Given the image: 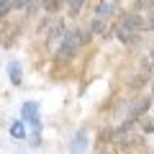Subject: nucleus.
<instances>
[{
    "mask_svg": "<svg viewBox=\"0 0 154 154\" xmlns=\"http://www.w3.org/2000/svg\"><path fill=\"white\" fill-rule=\"evenodd\" d=\"M116 13H118V5H116L113 0H103L98 5V11H95V18H103V21H108V18H113Z\"/></svg>",
    "mask_w": 154,
    "mask_h": 154,
    "instance_id": "39448f33",
    "label": "nucleus"
},
{
    "mask_svg": "<svg viewBox=\"0 0 154 154\" xmlns=\"http://www.w3.org/2000/svg\"><path fill=\"white\" fill-rule=\"evenodd\" d=\"M152 103H154V82H152Z\"/></svg>",
    "mask_w": 154,
    "mask_h": 154,
    "instance_id": "2eb2a0df",
    "label": "nucleus"
},
{
    "mask_svg": "<svg viewBox=\"0 0 154 154\" xmlns=\"http://www.w3.org/2000/svg\"><path fill=\"white\" fill-rule=\"evenodd\" d=\"M36 36H41L44 41H51V38H57V36H64V23H62V18L46 16L44 21L38 23V28H36Z\"/></svg>",
    "mask_w": 154,
    "mask_h": 154,
    "instance_id": "7ed1b4c3",
    "label": "nucleus"
},
{
    "mask_svg": "<svg viewBox=\"0 0 154 154\" xmlns=\"http://www.w3.org/2000/svg\"><path fill=\"white\" fill-rule=\"evenodd\" d=\"M16 11H23L26 16H33V11H36V0H16Z\"/></svg>",
    "mask_w": 154,
    "mask_h": 154,
    "instance_id": "1a4fd4ad",
    "label": "nucleus"
},
{
    "mask_svg": "<svg viewBox=\"0 0 154 154\" xmlns=\"http://www.w3.org/2000/svg\"><path fill=\"white\" fill-rule=\"evenodd\" d=\"M139 26H141V31H152L154 28V11L139 13Z\"/></svg>",
    "mask_w": 154,
    "mask_h": 154,
    "instance_id": "6e6552de",
    "label": "nucleus"
},
{
    "mask_svg": "<svg viewBox=\"0 0 154 154\" xmlns=\"http://www.w3.org/2000/svg\"><path fill=\"white\" fill-rule=\"evenodd\" d=\"M149 75H152V72H146V69L136 72V75H134L131 80H128V88H131V90H139V88H144V85L149 82Z\"/></svg>",
    "mask_w": 154,
    "mask_h": 154,
    "instance_id": "423d86ee",
    "label": "nucleus"
},
{
    "mask_svg": "<svg viewBox=\"0 0 154 154\" xmlns=\"http://www.w3.org/2000/svg\"><path fill=\"white\" fill-rule=\"evenodd\" d=\"M90 36H93V31L90 28H85V31H67L64 36H62V46L57 49V59L59 62H67L75 57V51L80 49L82 44H88Z\"/></svg>",
    "mask_w": 154,
    "mask_h": 154,
    "instance_id": "f257e3e1",
    "label": "nucleus"
},
{
    "mask_svg": "<svg viewBox=\"0 0 154 154\" xmlns=\"http://www.w3.org/2000/svg\"><path fill=\"white\" fill-rule=\"evenodd\" d=\"M82 3H85V0H67V11H69V16H72V18H75L77 13H80Z\"/></svg>",
    "mask_w": 154,
    "mask_h": 154,
    "instance_id": "f8f14e48",
    "label": "nucleus"
},
{
    "mask_svg": "<svg viewBox=\"0 0 154 154\" xmlns=\"http://www.w3.org/2000/svg\"><path fill=\"white\" fill-rule=\"evenodd\" d=\"M13 11H16V0H0V16L3 18H8Z\"/></svg>",
    "mask_w": 154,
    "mask_h": 154,
    "instance_id": "9b49d317",
    "label": "nucleus"
},
{
    "mask_svg": "<svg viewBox=\"0 0 154 154\" xmlns=\"http://www.w3.org/2000/svg\"><path fill=\"white\" fill-rule=\"evenodd\" d=\"M113 33L118 36V41L123 44H136L139 33H141V26H139V13H126L123 18H118L113 26Z\"/></svg>",
    "mask_w": 154,
    "mask_h": 154,
    "instance_id": "f03ea898",
    "label": "nucleus"
},
{
    "mask_svg": "<svg viewBox=\"0 0 154 154\" xmlns=\"http://www.w3.org/2000/svg\"><path fill=\"white\" fill-rule=\"evenodd\" d=\"M64 3H67V0H41V8H44L46 13H57Z\"/></svg>",
    "mask_w": 154,
    "mask_h": 154,
    "instance_id": "9d476101",
    "label": "nucleus"
},
{
    "mask_svg": "<svg viewBox=\"0 0 154 154\" xmlns=\"http://www.w3.org/2000/svg\"><path fill=\"white\" fill-rule=\"evenodd\" d=\"M144 67H146L149 72L154 69V46H152V51H149V57H146V62H144Z\"/></svg>",
    "mask_w": 154,
    "mask_h": 154,
    "instance_id": "4468645a",
    "label": "nucleus"
},
{
    "mask_svg": "<svg viewBox=\"0 0 154 154\" xmlns=\"http://www.w3.org/2000/svg\"><path fill=\"white\" fill-rule=\"evenodd\" d=\"M90 31H93V33H98V36H108V33L113 31V28L108 26V21H103V18H95V21L90 23Z\"/></svg>",
    "mask_w": 154,
    "mask_h": 154,
    "instance_id": "0eeeda50",
    "label": "nucleus"
},
{
    "mask_svg": "<svg viewBox=\"0 0 154 154\" xmlns=\"http://www.w3.org/2000/svg\"><path fill=\"white\" fill-rule=\"evenodd\" d=\"M141 131L144 134H152L154 131V121H152V118H144V116H141Z\"/></svg>",
    "mask_w": 154,
    "mask_h": 154,
    "instance_id": "ddd939ff",
    "label": "nucleus"
},
{
    "mask_svg": "<svg viewBox=\"0 0 154 154\" xmlns=\"http://www.w3.org/2000/svg\"><path fill=\"white\" fill-rule=\"evenodd\" d=\"M149 105H154L152 98H136L131 105H128V121H139L141 116H146L149 113Z\"/></svg>",
    "mask_w": 154,
    "mask_h": 154,
    "instance_id": "20e7f679",
    "label": "nucleus"
}]
</instances>
